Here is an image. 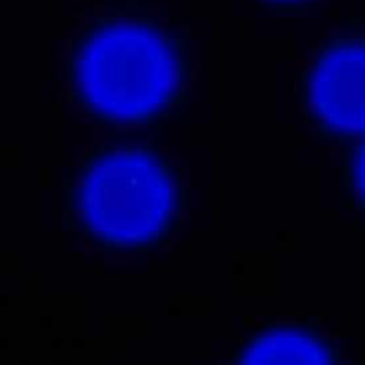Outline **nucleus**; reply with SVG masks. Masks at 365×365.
Listing matches in <instances>:
<instances>
[{"instance_id":"obj_1","label":"nucleus","mask_w":365,"mask_h":365,"mask_svg":"<svg viewBox=\"0 0 365 365\" xmlns=\"http://www.w3.org/2000/svg\"><path fill=\"white\" fill-rule=\"evenodd\" d=\"M81 78L91 101L118 117L155 108L174 83V64L164 44L150 33L121 27L96 38L87 48Z\"/></svg>"},{"instance_id":"obj_2","label":"nucleus","mask_w":365,"mask_h":365,"mask_svg":"<svg viewBox=\"0 0 365 365\" xmlns=\"http://www.w3.org/2000/svg\"><path fill=\"white\" fill-rule=\"evenodd\" d=\"M170 208L163 173L140 155H117L101 163L84 188L90 222L118 241L143 240L158 230Z\"/></svg>"},{"instance_id":"obj_3","label":"nucleus","mask_w":365,"mask_h":365,"mask_svg":"<svg viewBox=\"0 0 365 365\" xmlns=\"http://www.w3.org/2000/svg\"><path fill=\"white\" fill-rule=\"evenodd\" d=\"M311 97L328 124L365 130V47H344L327 56L312 77Z\"/></svg>"},{"instance_id":"obj_4","label":"nucleus","mask_w":365,"mask_h":365,"mask_svg":"<svg viewBox=\"0 0 365 365\" xmlns=\"http://www.w3.org/2000/svg\"><path fill=\"white\" fill-rule=\"evenodd\" d=\"M244 365H327V361L309 339L295 334H275L258 342Z\"/></svg>"},{"instance_id":"obj_5","label":"nucleus","mask_w":365,"mask_h":365,"mask_svg":"<svg viewBox=\"0 0 365 365\" xmlns=\"http://www.w3.org/2000/svg\"><path fill=\"white\" fill-rule=\"evenodd\" d=\"M359 181H361V185H362L364 191H365V148H364L361 160H359Z\"/></svg>"}]
</instances>
